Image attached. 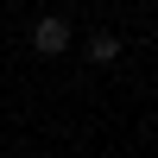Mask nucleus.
Listing matches in <instances>:
<instances>
[{
  "mask_svg": "<svg viewBox=\"0 0 158 158\" xmlns=\"http://www.w3.org/2000/svg\"><path fill=\"white\" fill-rule=\"evenodd\" d=\"M89 63H114V57H120V38H114V32H89Z\"/></svg>",
  "mask_w": 158,
  "mask_h": 158,
  "instance_id": "2",
  "label": "nucleus"
},
{
  "mask_svg": "<svg viewBox=\"0 0 158 158\" xmlns=\"http://www.w3.org/2000/svg\"><path fill=\"white\" fill-rule=\"evenodd\" d=\"M70 19H63V13H44V19H38L32 25V51H38V57H63V51H70Z\"/></svg>",
  "mask_w": 158,
  "mask_h": 158,
  "instance_id": "1",
  "label": "nucleus"
}]
</instances>
